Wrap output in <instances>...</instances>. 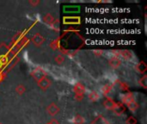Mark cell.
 <instances>
[{
    "instance_id": "obj_1",
    "label": "cell",
    "mask_w": 147,
    "mask_h": 124,
    "mask_svg": "<svg viewBox=\"0 0 147 124\" xmlns=\"http://www.w3.org/2000/svg\"><path fill=\"white\" fill-rule=\"evenodd\" d=\"M91 124H109V123L106 119H104L102 117H100L97 119H96L93 123H91Z\"/></svg>"
}]
</instances>
